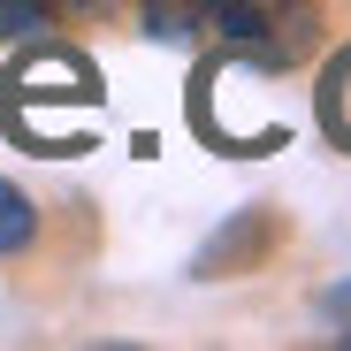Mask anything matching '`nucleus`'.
Listing matches in <instances>:
<instances>
[{"mask_svg": "<svg viewBox=\"0 0 351 351\" xmlns=\"http://www.w3.org/2000/svg\"><path fill=\"white\" fill-rule=\"evenodd\" d=\"M267 38H260V62H298V53L321 38V16H313V0H267Z\"/></svg>", "mask_w": 351, "mask_h": 351, "instance_id": "f257e3e1", "label": "nucleus"}, {"mask_svg": "<svg viewBox=\"0 0 351 351\" xmlns=\"http://www.w3.org/2000/svg\"><path fill=\"white\" fill-rule=\"evenodd\" d=\"M191 16L229 46V53H252L260 62V38H267V16H260V0H191Z\"/></svg>", "mask_w": 351, "mask_h": 351, "instance_id": "f03ea898", "label": "nucleus"}, {"mask_svg": "<svg viewBox=\"0 0 351 351\" xmlns=\"http://www.w3.org/2000/svg\"><path fill=\"white\" fill-rule=\"evenodd\" d=\"M313 107H321L328 145H336V153H351V46H343V53H328V69H321V84H313Z\"/></svg>", "mask_w": 351, "mask_h": 351, "instance_id": "7ed1b4c3", "label": "nucleus"}, {"mask_svg": "<svg viewBox=\"0 0 351 351\" xmlns=\"http://www.w3.org/2000/svg\"><path fill=\"white\" fill-rule=\"evenodd\" d=\"M31 237H38V206L16 184H0V252H23Z\"/></svg>", "mask_w": 351, "mask_h": 351, "instance_id": "20e7f679", "label": "nucleus"}, {"mask_svg": "<svg viewBox=\"0 0 351 351\" xmlns=\"http://www.w3.org/2000/svg\"><path fill=\"white\" fill-rule=\"evenodd\" d=\"M145 31L153 38H191L199 16H191V0H145Z\"/></svg>", "mask_w": 351, "mask_h": 351, "instance_id": "39448f33", "label": "nucleus"}, {"mask_svg": "<svg viewBox=\"0 0 351 351\" xmlns=\"http://www.w3.org/2000/svg\"><path fill=\"white\" fill-rule=\"evenodd\" d=\"M46 23H53L46 0H0V38H31V31H46Z\"/></svg>", "mask_w": 351, "mask_h": 351, "instance_id": "423d86ee", "label": "nucleus"}, {"mask_svg": "<svg viewBox=\"0 0 351 351\" xmlns=\"http://www.w3.org/2000/svg\"><path fill=\"white\" fill-rule=\"evenodd\" d=\"M46 8H62V16H99L107 0H46Z\"/></svg>", "mask_w": 351, "mask_h": 351, "instance_id": "0eeeda50", "label": "nucleus"}, {"mask_svg": "<svg viewBox=\"0 0 351 351\" xmlns=\"http://www.w3.org/2000/svg\"><path fill=\"white\" fill-rule=\"evenodd\" d=\"M328 306H336V313H351V290H328Z\"/></svg>", "mask_w": 351, "mask_h": 351, "instance_id": "6e6552de", "label": "nucleus"}]
</instances>
